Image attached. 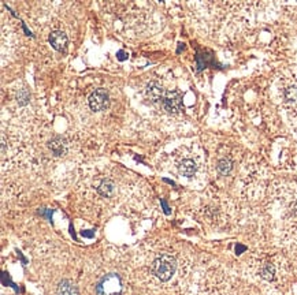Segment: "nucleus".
<instances>
[{"mask_svg":"<svg viewBox=\"0 0 297 295\" xmlns=\"http://www.w3.org/2000/svg\"><path fill=\"white\" fill-rule=\"evenodd\" d=\"M163 108L169 113H178L182 110V96L177 91L166 93L163 98Z\"/></svg>","mask_w":297,"mask_h":295,"instance_id":"nucleus-4","label":"nucleus"},{"mask_svg":"<svg viewBox=\"0 0 297 295\" xmlns=\"http://www.w3.org/2000/svg\"><path fill=\"white\" fill-rule=\"evenodd\" d=\"M89 107L95 112L104 111L110 105V96L106 89H96L95 92L89 96Z\"/></svg>","mask_w":297,"mask_h":295,"instance_id":"nucleus-3","label":"nucleus"},{"mask_svg":"<svg viewBox=\"0 0 297 295\" xmlns=\"http://www.w3.org/2000/svg\"><path fill=\"white\" fill-rule=\"evenodd\" d=\"M117 56H118L119 60H126L129 58V53H126L125 51H119V52L117 53Z\"/></svg>","mask_w":297,"mask_h":295,"instance_id":"nucleus-15","label":"nucleus"},{"mask_svg":"<svg viewBox=\"0 0 297 295\" xmlns=\"http://www.w3.org/2000/svg\"><path fill=\"white\" fill-rule=\"evenodd\" d=\"M17 100L20 101V104H26L29 101V93L25 89H22V91H20V93H17Z\"/></svg>","mask_w":297,"mask_h":295,"instance_id":"nucleus-14","label":"nucleus"},{"mask_svg":"<svg viewBox=\"0 0 297 295\" xmlns=\"http://www.w3.org/2000/svg\"><path fill=\"white\" fill-rule=\"evenodd\" d=\"M50 44L56 49V51H65L67 45V36L60 30L52 32L50 34Z\"/></svg>","mask_w":297,"mask_h":295,"instance_id":"nucleus-6","label":"nucleus"},{"mask_svg":"<svg viewBox=\"0 0 297 295\" xmlns=\"http://www.w3.org/2000/svg\"><path fill=\"white\" fill-rule=\"evenodd\" d=\"M274 273H275V269L271 264H266L262 269V277L266 280H272L274 279Z\"/></svg>","mask_w":297,"mask_h":295,"instance_id":"nucleus-13","label":"nucleus"},{"mask_svg":"<svg viewBox=\"0 0 297 295\" xmlns=\"http://www.w3.org/2000/svg\"><path fill=\"white\" fill-rule=\"evenodd\" d=\"M178 170H179V174H182L184 177L191 178L196 174L198 167H196V163H195L193 160H191V159H185V160H182V161L179 163Z\"/></svg>","mask_w":297,"mask_h":295,"instance_id":"nucleus-8","label":"nucleus"},{"mask_svg":"<svg viewBox=\"0 0 297 295\" xmlns=\"http://www.w3.org/2000/svg\"><path fill=\"white\" fill-rule=\"evenodd\" d=\"M162 204H163V206H165V212H166V213H169V208H167V205H166L165 201H162Z\"/></svg>","mask_w":297,"mask_h":295,"instance_id":"nucleus-16","label":"nucleus"},{"mask_svg":"<svg viewBox=\"0 0 297 295\" xmlns=\"http://www.w3.org/2000/svg\"><path fill=\"white\" fill-rule=\"evenodd\" d=\"M177 269V261L170 254H160L152 264V272L162 282H167L173 277Z\"/></svg>","mask_w":297,"mask_h":295,"instance_id":"nucleus-1","label":"nucleus"},{"mask_svg":"<svg viewBox=\"0 0 297 295\" xmlns=\"http://www.w3.org/2000/svg\"><path fill=\"white\" fill-rule=\"evenodd\" d=\"M146 96L148 100H151L152 103H158L160 100L165 98V89L156 81H151L146 88Z\"/></svg>","mask_w":297,"mask_h":295,"instance_id":"nucleus-5","label":"nucleus"},{"mask_svg":"<svg viewBox=\"0 0 297 295\" xmlns=\"http://www.w3.org/2000/svg\"><path fill=\"white\" fill-rule=\"evenodd\" d=\"M98 190L103 197H111L114 194V191H115V184L110 179H106V181H103L100 186L98 187Z\"/></svg>","mask_w":297,"mask_h":295,"instance_id":"nucleus-10","label":"nucleus"},{"mask_svg":"<svg viewBox=\"0 0 297 295\" xmlns=\"http://www.w3.org/2000/svg\"><path fill=\"white\" fill-rule=\"evenodd\" d=\"M48 148L51 149V152H52L55 156L60 158V156L66 155V152H67L66 139L62 137L53 138V139H51V141L48 142Z\"/></svg>","mask_w":297,"mask_h":295,"instance_id":"nucleus-7","label":"nucleus"},{"mask_svg":"<svg viewBox=\"0 0 297 295\" xmlns=\"http://www.w3.org/2000/svg\"><path fill=\"white\" fill-rule=\"evenodd\" d=\"M231 168H233V163H231L229 159H222V160H219L218 171L222 175H227L231 171Z\"/></svg>","mask_w":297,"mask_h":295,"instance_id":"nucleus-11","label":"nucleus"},{"mask_svg":"<svg viewBox=\"0 0 297 295\" xmlns=\"http://www.w3.org/2000/svg\"><path fill=\"white\" fill-rule=\"evenodd\" d=\"M56 295H78V290L70 280H62L56 289Z\"/></svg>","mask_w":297,"mask_h":295,"instance_id":"nucleus-9","label":"nucleus"},{"mask_svg":"<svg viewBox=\"0 0 297 295\" xmlns=\"http://www.w3.org/2000/svg\"><path fill=\"white\" fill-rule=\"evenodd\" d=\"M284 96L285 98H286V101H289V103H297V86L286 88L284 92Z\"/></svg>","mask_w":297,"mask_h":295,"instance_id":"nucleus-12","label":"nucleus"},{"mask_svg":"<svg viewBox=\"0 0 297 295\" xmlns=\"http://www.w3.org/2000/svg\"><path fill=\"white\" fill-rule=\"evenodd\" d=\"M122 279L117 273H108L103 276L96 284L98 295H122Z\"/></svg>","mask_w":297,"mask_h":295,"instance_id":"nucleus-2","label":"nucleus"}]
</instances>
